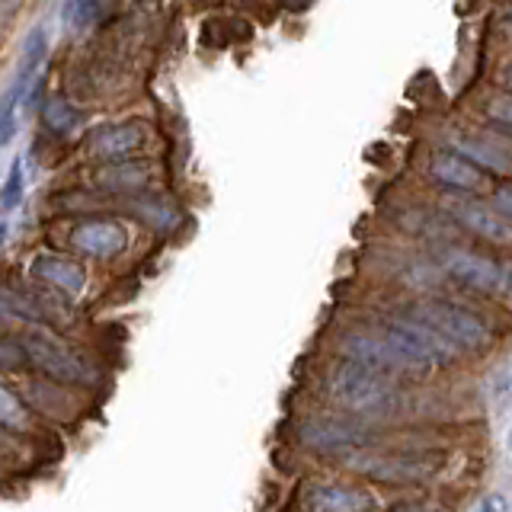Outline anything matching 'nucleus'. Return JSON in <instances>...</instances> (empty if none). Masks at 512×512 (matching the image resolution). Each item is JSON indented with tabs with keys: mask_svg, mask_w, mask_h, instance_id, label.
Masks as SVG:
<instances>
[{
	"mask_svg": "<svg viewBox=\"0 0 512 512\" xmlns=\"http://www.w3.org/2000/svg\"><path fill=\"white\" fill-rule=\"evenodd\" d=\"M327 397L340 413L359 416V420H378V416H394L404 404V388L394 375L375 372V368L340 359L327 372Z\"/></svg>",
	"mask_w": 512,
	"mask_h": 512,
	"instance_id": "f257e3e1",
	"label": "nucleus"
},
{
	"mask_svg": "<svg viewBox=\"0 0 512 512\" xmlns=\"http://www.w3.org/2000/svg\"><path fill=\"white\" fill-rule=\"evenodd\" d=\"M16 346H20L26 365L61 388H96L103 381L93 359H87L71 343H64L48 327H23L16 333Z\"/></svg>",
	"mask_w": 512,
	"mask_h": 512,
	"instance_id": "f03ea898",
	"label": "nucleus"
},
{
	"mask_svg": "<svg viewBox=\"0 0 512 512\" xmlns=\"http://www.w3.org/2000/svg\"><path fill=\"white\" fill-rule=\"evenodd\" d=\"M404 314L420 320V324H426L429 330H436L442 340H448L458 352H474V349H484L490 343L487 320L461 301L423 298V301H413Z\"/></svg>",
	"mask_w": 512,
	"mask_h": 512,
	"instance_id": "7ed1b4c3",
	"label": "nucleus"
},
{
	"mask_svg": "<svg viewBox=\"0 0 512 512\" xmlns=\"http://www.w3.org/2000/svg\"><path fill=\"white\" fill-rule=\"evenodd\" d=\"M340 461L349 471L362 477H372L378 484H420V480L432 477L439 468V455L429 452H384V448H352V452L340 455Z\"/></svg>",
	"mask_w": 512,
	"mask_h": 512,
	"instance_id": "20e7f679",
	"label": "nucleus"
},
{
	"mask_svg": "<svg viewBox=\"0 0 512 512\" xmlns=\"http://www.w3.org/2000/svg\"><path fill=\"white\" fill-rule=\"evenodd\" d=\"M378 330L388 336L391 346L410 362L413 372H426V368H442L452 365L461 352L442 340L436 330H429L420 320H413L407 314H391L378 320Z\"/></svg>",
	"mask_w": 512,
	"mask_h": 512,
	"instance_id": "39448f33",
	"label": "nucleus"
},
{
	"mask_svg": "<svg viewBox=\"0 0 512 512\" xmlns=\"http://www.w3.org/2000/svg\"><path fill=\"white\" fill-rule=\"evenodd\" d=\"M298 439L304 448H314L320 455L340 458V455L352 452V448L372 445V429H368L365 420L349 416V413H317L298 426Z\"/></svg>",
	"mask_w": 512,
	"mask_h": 512,
	"instance_id": "423d86ee",
	"label": "nucleus"
},
{
	"mask_svg": "<svg viewBox=\"0 0 512 512\" xmlns=\"http://www.w3.org/2000/svg\"><path fill=\"white\" fill-rule=\"evenodd\" d=\"M439 263L448 276L458 285L471 288V292H480V295L512 292V266L496 260V256H487L471 247H445Z\"/></svg>",
	"mask_w": 512,
	"mask_h": 512,
	"instance_id": "0eeeda50",
	"label": "nucleus"
},
{
	"mask_svg": "<svg viewBox=\"0 0 512 512\" xmlns=\"http://www.w3.org/2000/svg\"><path fill=\"white\" fill-rule=\"evenodd\" d=\"M336 349H340V359L368 365V368H375V372L394 375V378L413 372L410 362L400 356V352L391 346V340L381 330H349V333L340 336Z\"/></svg>",
	"mask_w": 512,
	"mask_h": 512,
	"instance_id": "6e6552de",
	"label": "nucleus"
},
{
	"mask_svg": "<svg viewBox=\"0 0 512 512\" xmlns=\"http://www.w3.org/2000/svg\"><path fill=\"white\" fill-rule=\"evenodd\" d=\"M68 244H71L74 253L87 256V260L112 263L128 250V231H125L122 221L90 218V221L74 224L71 234H68Z\"/></svg>",
	"mask_w": 512,
	"mask_h": 512,
	"instance_id": "1a4fd4ad",
	"label": "nucleus"
},
{
	"mask_svg": "<svg viewBox=\"0 0 512 512\" xmlns=\"http://www.w3.org/2000/svg\"><path fill=\"white\" fill-rule=\"evenodd\" d=\"M445 212L455 218L458 228L468 234L487 240L493 247H509L512 244V221L503 218L490 202H480L471 196H455L445 202Z\"/></svg>",
	"mask_w": 512,
	"mask_h": 512,
	"instance_id": "9d476101",
	"label": "nucleus"
},
{
	"mask_svg": "<svg viewBox=\"0 0 512 512\" xmlns=\"http://www.w3.org/2000/svg\"><path fill=\"white\" fill-rule=\"evenodd\" d=\"M29 272H32V279L45 285L52 295H61L68 301H77L90 285L87 266L68 253H36L29 263Z\"/></svg>",
	"mask_w": 512,
	"mask_h": 512,
	"instance_id": "9b49d317",
	"label": "nucleus"
},
{
	"mask_svg": "<svg viewBox=\"0 0 512 512\" xmlns=\"http://www.w3.org/2000/svg\"><path fill=\"white\" fill-rule=\"evenodd\" d=\"M301 512H375V496L343 480H317L304 487Z\"/></svg>",
	"mask_w": 512,
	"mask_h": 512,
	"instance_id": "f8f14e48",
	"label": "nucleus"
},
{
	"mask_svg": "<svg viewBox=\"0 0 512 512\" xmlns=\"http://www.w3.org/2000/svg\"><path fill=\"white\" fill-rule=\"evenodd\" d=\"M144 144H148V128L141 122H116L93 132L90 154L103 164H122V160H132L138 151H144Z\"/></svg>",
	"mask_w": 512,
	"mask_h": 512,
	"instance_id": "ddd939ff",
	"label": "nucleus"
},
{
	"mask_svg": "<svg viewBox=\"0 0 512 512\" xmlns=\"http://www.w3.org/2000/svg\"><path fill=\"white\" fill-rule=\"evenodd\" d=\"M429 176L455 196H474L487 186V173L477 170L471 160H464L455 151H436L429 160Z\"/></svg>",
	"mask_w": 512,
	"mask_h": 512,
	"instance_id": "4468645a",
	"label": "nucleus"
},
{
	"mask_svg": "<svg viewBox=\"0 0 512 512\" xmlns=\"http://www.w3.org/2000/svg\"><path fill=\"white\" fill-rule=\"evenodd\" d=\"M0 320H13V324H20V327H45L48 308L36 295L0 285Z\"/></svg>",
	"mask_w": 512,
	"mask_h": 512,
	"instance_id": "2eb2a0df",
	"label": "nucleus"
},
{
	"mask_svg": "<svg viewBox=\"0 0 512 512\" xmlns=\"http://www.w3.org/2000/svg\"><path fill=\"white\" fill-rule=\"evenodd\" d=\"M452 151L461 154L464 160H471L477 170L484 173H512V160L509 154H503L496 144L484 141V138H471V135H455L452 138Z\"/></svg>",
	"mask_w": 512,
	"mask_h": 512,
	"instance_id": "dca6fc26",
	"label": "nucleus"
},
{
	"mask_svg": "<svg viewBox=\"0 0 512 512\" xmlns=\"http://www.w3.org/2000/svg\"><path fill=\"white\" fill-rule=\"evenodd\" d=\"M0 429L7 436H32L39 429V416L32 413L26 400L10 391L7 384H0Z\"/></svg>",
	"mask_w": 512,
	"mask_h": 512,
	"instance_id": "f3484780",
	"label": "nucleus"
},
{
	"mask_svg": "<svg viewBox=\"0 0 512 512\" xmlns=\"http://www.w3.org/2000/svg\"><path fill=\"white\" fill-rule=\"evenodd\" d=\"M151 176L148 164H135V160H122V164H109L96 173V183H103L106 189H138Z\"/></svg>",
	"mask_w": 512,
	"mask_h": 512,
	"instance_id": "a211bd4d",
	"label": "nucleus"
},
{
	"mask_svg": "<svg viewBox=\"0 0 512 512\" xmlns=\"http://www.w3.org/2000/svg\"><path fill=\"white\" fill-rule=\"evenodd\" d=\"M42 122H45V128L52 135H71V132H77L80 125H84V112L74 109L71 103H64L61 96H55V100L45 103Z\"/></svg>",
	"mask_w": 512,
	"mask_h": 512,
	"instance_id": "6ab92c4d",
	"label": "nucleus"
},
{
	"mask_svg": "<svg viewBox=\"0 0 512 512\" xmlns=\"http://www.w3.org/2000/svg\"><path fill=\"white\" fill-rule=\"evenodd\" d=\"M106 7H109V0H68L61 16H64V23H68V29L84 32L100 20V16L106 13Z\"/></svg>",
	"mask_w": 512,
	"mask_h": 512,
	"instance_id": "aec40b11",
	"label": "nucleus"
},
{
	"mask_svg": "<svg viewBox=\"0 0 512 512\" xmlns=\"http://www.w3.org/2000/svg\"><path fill=\"white\" fill-rule=\"evenodd\" d=\"M23 189H26L23 160H13L10 173H7V183H4V189H0V208H4V212H13V208L23 202Z\"/></svg>",
	"mask_w": 512,
	"mask_h": 512,
	"instance_id": "412c9836",
	"label": "nucleus"
},
{
	"mask_svg": "<svg viewBox=\"0 0 512 512\" xmlns=\"http://www.w3.org/2000/svg\"><path fill=\"white\" fill-rule=\"evenodd\" d=\"M23 103V96L16 93L13 87L0 96V148L16 135V106Z\"/></svg>",
	"mask_w": 512,
	"mask_h": 512,
	"instance_id": "4be33fe9",
	"label": "nucleus"
},
{
	"mask_svg": "<svg viewBox=\"0 0 512 512\" xmlns=\"http://www.w3.org/2000/svg\"><path fill=\"white\" fill-rule=\"evenodd\" d=\"M484 116H487L493 125H500L503 132L512 135V93H493V96H487Z\"/></svg>",
	"mask_w": 512,
	"mask_h": 512,
	"instance_id": "5701e85b",
	"label": "nucleus"
},
{
	"mask_svg": "<svg viewBox=\"0 0 512 512\" xmlns=\"http://www.w3.org/2000/svg\"><path fill=\"white\" fill-rule=\"evenodd\" d=\"M138 208H144V212H138L144 221H151L154 224V228H170V224L176 221V212H173V208L167 205V202H160V199H151V205H148V199H138L135 202Z\"/></svg>",
	"mask_w": 512,
	"mask_h": 512,
	"instance_id": "b1692460",
	"label": "nucleus"
},
{
	"mask_svg": "<svg viewBox=\"0 0 512 512\" xmlns=\"http://www.w3.org/2000/svg\"><path fill=\"white\" fill-rule=\"evenodd\" d=\"M16 365H23V352L16 346V340L0 333V372H4V368H16Z\"/></svg>",
	"mask_w": 512,
	"mask_h": 512,
	"instance_id": "393cba45",
	"label": "nucleus"
},
{
	"mask_svg": "<svg viewBox=\"0 0 512 512\" xmlns=\"http://www.w3.org/2000/svg\"><path fill=\"white\" fill-rule=\"evenodd\" d=\"M496 212H500L503 218H509L512 221V180L509 183H503V186H496V192H493V202H490Z\"/></svg>",
	"mask_w": 512,
	"mask_h": 512,
	"instance_id": "a878e982",
	"label": "nucleus"
},
{
	"mask_svg": "<svg viewBox=\"0 0 512 512\" xmlns=\"http://www.w3.org/2000/svg\"><path fill=\"white\" fill-rule=\"evenodd\" d=\"M477 512H512V506H509V500L503 493H487L484 500H480Z\"/></svg>",
	"mask_w": 512,
	"mask_h": 512,
	"instance_id": "bb28decb",
	"label": "nucleus"
},
{
	"mask_svg": "<svg viewBox=\"0 0 512 512\" xmlns=\"http://www.w3.org/2000/svg\"><path fill=\"white\" fill-rule=\"evenodd\" d=\"M503 84H506V93H512V64L503 71Z\"/></svg>",
	"mask_w": 512,
	"mask_h": 512,
	"instance_id": "cd10ccee",
	"label": "nucleus"
},
{
	"mask_svg": "<svg viewBox=\"0 0 512 512\" xmlns=\"http://www.w3.org/2000/svg\"><path fill=\"white\" fill-rule=\"evenodd\" d=\"M4 234H7V224H0V244H4Z\"/></svg>",
	"mask_w": 512,
	"mask_h": 512,
	"instance_id": "c85d7f7f",
	"label": "nucleus"
}]
</instances>
